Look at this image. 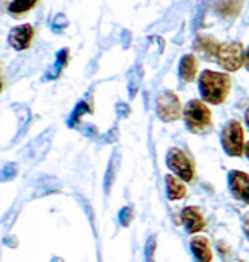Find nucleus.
<instances>
[{
  "label": "nucleus",
  "mask_w": 249,
  "mask_h": 262,
  "mask_svg": "<svg viewBox=\"0 0 249 262\" xmlns=\"http://www.w3.org/2000/svg\"><path fill=\"white\" fill-rule=\"evenodd\" d=\"M167 168L175 171L176 177H180L183 182H192L193 177H195V168H193V163L190 161V158L185 154L183 150L175 147L167 152V158H166Z\"/></svg>",
  "instance_id": "5"
},
{
  "label": "nucleus",
  "mask_w": 249,
  "mask_h": 262,
  "mask_svg": "<svg viewBox=\"0 0 249 262\" xmlns=\"http://www.w3.org/2000/svg\"><path fill=\"white\" fill-rule=\"evenodd\" d=\"M166 187H167V196H169V200H181V198L187 196V185L181 182L180 177L167 175Z\"/></svg>",
  "instance_id": "14"
},
{
  "label": "nucleus",
  "mask_w": 249,
  "mask_h": 262,
  "mask_svg": "<svg viewBox=\"0 0 249 262\" xmlns=\"http://www.w3.org/2000/svg\"><path fill=\"white\" fill-rule=\"evenodd\" d=\"M244 65H246V69L249 70V48L246 49V60H244Z\"/></svg>",
  "instance_id": "17"
},
{
  "label": "nucleus",
  "mask_w": 249,
  "mask_h": 262,
  "mask_svg": "<svg viewBox=\"0 0 249 262\" xmlns=\"http://www.w3.org/2000/svg\"><path fill=\"white\" fill-rule=\"evenodd\" d=\"M33 35H35V30H33L32 25H19V27L12 28L9 33V44L11 48L18 49V51H24L32 46Z\"/></svg>",
  "instance_id": "8"
},
{
  "label": "nucleus",
  "mask_w": 249,
  "mask_h": 262,
  "mask_svg": "<svg viewBox=\"0 0 249 262\" xmlns=\"http://www.w3.org/2000/svg\"><path fill=\"white\" fill-rule=\"evenodd\" d=\"M244 7V0H216L214 2V11L221 18H235Z\"/></svg>",
  "instance_id": "11"
},
{
  "label": "nucleus",
  "mask_w": 249,
  "mask_h": 262,
  "mask_svg": "<svg viewBox=\"0 0 249 262\" xmlns=\"http://www.w3.org/2000/svg\"><path fill=\"white\" fill-rule=\"evenodd\" d=\"M229 187L235 200L249 203V175L244 171H230Z\"/></svg>",
  "instance_id": "7"
},
{
  "label": "nucleus",
  "mask_w": 249,
  "mask_h": 262,
  "mask_svg": "<svg viewBox=\"0 0 249 262\" xmlns=\"http://www.w3.org/2000/svg\"><path fill=\"white\" fill-rule=\"evenodd\" d=\"M187 128L192 133H206L211 128V111L201 100H192L183 111Z\"/></svg>",
  "instance_id": "2"
},
{
  "label": "nucleus",
  "mask_w": 249,
  "mask_h": 262,
  "mask_svg": "<svg viewBox=\"0 0 249 262\" xmlns=\"http://www.w3.org/2000/svg\"><path fill=\"white\" fill-rule=\"evenodd\" d=\"M216 60L225 70L237 72L244 65V60H246L244 46L240 42H223L218 48Z\"/></svg>",
  "instance_id": "3"
},
{
  "label": "nucleus",
  "mask_w": 249,
  "mask_h": 262,
  "mask_svg": "<svg viewBox=\"0 0 249 262\" xmlns=\"http://www.w3.org/2000/svg\"><path fill=\"white\" fill-rule=\"evenodd\" d=\"M157 114L162 121L172 122L181 116V101L172 91H164L157 96Z\"/></svg>",
  "instance_id": "6"
},
{
  "label": "nucleus",
  "mask_w": 249,
  "mask_h": 262,
  "mask_svg": "<svg viewBox=\"0 0 249 262\" xmlns=\"http://www.w3.org/2000/svg\"><path fill=\"white\" fill-rule=\"evenodd\" d=\"M221 143L223 149L229 156H242L246 152V145H244V128L239 121H230L221 131Z\"/></svg>",
  "instance_id": "4"
},
{
  "label": "nucleus",
  "mask_w": 249,
  "mask_h": 262,
  "mask_svg": "<svg viewBox=\"0 0 249 262\" xmlns=\"http://www.w3.org/2000/svg\"><path fill=\"white\" fill-rule=\"evenodd\" d=\"M180 77L185 82H192L197 77V58L193 54H185L180 63Z\"/></svg>",
  "instance_id": "13"
},
{
  "label": "nucleus",
  "mask_w": 249,
  "mask_h": 262,
  "mask_svg": "<svg viewBox=\"0 0 249 262\" xmlns=\"http://www.w3.org/2000/svg\"><path fill=\"white\" fill-rule=\"evenodd\" d=\"M193 255L199 262H211L213 260V250H211V245L208 238H202V236H195L190 243Z\"/></svg>",
  "instance_id": "12"
},
{
  "label": "nucleus",
  "mask_w": 249,
  "mask_h": 262,
  "mask_svg": "<svg viewBox=\"0 0 249 262\" xmlns=\"http://www.w3.org/2000/svg\"><path fill=\"white\" fill-rule=\"evenodd\" d=\"M218 48H219L218 42L211 35H204V33L197 35L195 44H193V51H195L197 54H201L204 60H216Z\"/></svg>",
  "instance_id": "9"
},
{
  "label": "nucleus",
  "mask_w": 249,
  "mask_h": 262,
  "mask_svg": "<svg viewBox=\"0 0 249 262\" xmlns=\"http://www.w3.org/2000/svg\"><path fill=\"white\" fill-rule=\"evenodd\" d=\"M39 4V0H11L9 12L12 16H23Z\"/></svg>",
  "instance_id": "15"
},
{
  "label": "nucleus",
  "mask_w": 249,
  "mask_h": 262,
  "mask_svg": "<svg viewBox=\"0 0 249 262\" xmlns=\"http://www.w3.org/2000/svg\"><path fill=\"white\" fill-rule=\"evenodd\" d=\"M199 90L204 101L213 105L223 103L232 90L230 75L221 74V72L204 70L199 79Z\"/></svg>",
  "instance_id": "1"
},
{
  "label": "nucleus",
  "mask_w": 249,
  "mask_h": 262,
  "mask_svg": "<svg viewBox=\"0 0 249 262\" xmlns=\"http://www.w3.org/2000/svg\"><path fill=\"white\" fill-rule=\"evenodd\" d=\"M244 231H246V236L249 238V215H246V219H244Z\"/></svg>",
  "instance_id": "16"
},
{
  "label": "nucleus",
  "mask_w": 249,
  "mask_h": 262,
  "mask_svg": "<svg viewBox=\"0 0 249 262\" xmlns=\"http://www.w3.org/2000/svg\"><path fill=\"white\" fill-rule=\"evenodd\" d=\"M246 156H247V158H249V142L246 143Z\"/></svg>",
  "instance_id": "19"
},
{
  "label": "nucleus",
  "mask_w": 249,
  "mask_h": 262,
  "mask_svg": "<svg viewBox=\"0 0 249 262\" xmlns=\"http://www.w3.org/2000/svg\"><path fill=\"white\" fill-rule=\"evenodd\" d=\"M246 122H247V126H249V108L246 111Z\"/></svg>",
  "instance_id": "18"
},
{
  "label": "nucleus",
  "mask_w": 249,
  "mask_h": 262,
  "mask_svg": "<svg viewBox=\"0 0 249 262\" xmlns=\"http://www.w3.org/2000/svg\"><path fill=\"white\" fill-rule=\"evenodd\" d=\"M181 221H183L188 232H199L206 227L204 215H202L201 210L195 208V206H187V208H183V212H181Z\"/></svg>",
  "instance_id": "10"
}]
</instances>
